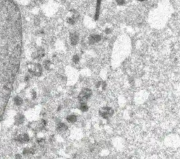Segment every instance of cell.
Masks as SVG:
<instances>
[{"mask_svg": "<svg viewBox=\"0 0 180 159\" xmlns=\"http://www.w3.org/2000/svg\"><path fill=\"white\" fill-rule=\"evenodd\" d=\"M114 113V110L112 109L111 107L109 106H104L101 108L98 111V114L99 116L105 120H108L110 118H111L113 115Z\"/></svg>", "mask_w": 180, "mask_h": 159, "instance_id": "1", "label": "cell"}, {"mask_svg": "<svg viewBox=\"0 0 180 159\" xmlns=\"http://www.w3.org/2000/svg\"><path fill=\"white\" fill-rule=\"evenodd\" d=\"M92 95V91L89 88H84L80 92V93L78 95V101L80 103L87 102V101L89 99Z\"/></svg>", "mask_w": 180, "mask_h": 159, "instance_id": "2", "label": "cell"}, {"mask_svg": "<svg viewBox=\"0 0 180 159\" xmlns=\"http://www.w3.org/2000/svg\"><path fill=\"white\" fill-rule=\"evenodd\" d=\"M30 71L33 75L39 77V76H40L42 75V67L39 64H34Z\"/></svg>", "mask_w": 180, "mask_h": 159, "instance_id": "3", "label": "cell"}, {"mask_svg": "<svg viewBox=\"0 0 180 159\" xmlns=\"http://www.w3.org/2000/svg\"><path fill=\"white\" fill-rule=\"evenodd\" d=\"M68 125L64 123H62V122L58 123L56 124V130L58 132H60V133L66 132L68 130Z\"/></svg>", "mask_w": 180, "mask_h": 159, "instance_id": "4", "label": "cell"}, {"mask_svg": "<svg viewBox=\"0 0 180 159\" xmlns=\"http://www.w3.org/2000/svg\"><path fill=\"white\" fill-rule=\"evenodd\" d=\"M101 39V37L98 35H92L89 37V42L90 44H94L97 43Z\"/></svg>", "mask_w": 180, "mask_h": 159, "instance_id": "5", "label": "cell"}, {"mask_svg": "<svg viewBox=\"0 0 180 159\" xmlns=\"http://www.w3.org/2000/svg\"><path fill=\"white\" fill-rule=\"evenodd\" d=\"M70 39H71V44L73 46L76 45L79 41V36L76 32H72L70 35Z\"/></svg>", "mask_w": 180, "mask_h": 159, "instance_id": "6", "label": "cell"}, {"mask_svg": "<svg viewBox=\"0 0 180 159\" xmlns=\"http://www.w3.org/2000/svg\"><path fill=\"white\" fill-rule=\"evenodd\" d=\"M66 121L69 123H71V124H73V123H75L77 121H78V116H76L75 114H71V115H68L66 116Z\"/></svg>", "mask_w": 180, "mask_h": 159, "instance_id": "7", "label": "cell"}, {"mask_svg": "<svg viewBox=\"0 0 180 159\" xmlns=\"http://www.w3.org/2000/svg\"><path fill=\"white\" fill-rule=\"evenodd\" d=\"M102 0H97V4H96V13H95V16H94V19L95 21H97L99 17V13H100L101 9V3Z\"/></svg>", "mask_w": 180, "mask_h": 159, "instance_id": "8", "label": "cell"}, {"mask_svg": "<svg viewBox=\"0 0 180 159\" xmlns=\"http://www.w3.org/2000/svg\"><path fill=\"white\" fill-rule=\"evenodd\" d=\"M79 109L82 112H87L89 110V106L87 104L86 102L80 103V106H79Z\"/></svg>", "mask_w": 180, "mask_h": 159, "instance_id": "9", "label": "cell"}, {"mask_svg": "<svg viewBox=\"0 0 180 159\" xmlns=\"http://www.w3.org/2000/svg\"><path fill=\"white\" fill-rule=\"evenodd\" d=\"M44 68H45L47 70H49L51 66L50 61H49V60L45 61L44 62Z\"/></svg>", "mask_w": 180, "mask_h": 159, "instance_id": "10", "label": "cell"}, {"mask_svg": "<svg viewBox=\"0 0 180 159\" xmlns=\"http://www.w3.org/2000/svg\"><path fill=\"white\" fill-rule=\"evenodd\" d=\"M73 61L75 63V64H78V62L80 61V57L78 54H75L73 56Z\"/></svg>", "mask_w": 180, "mask_h": 159, "instance_id": "11", "label": "cell"}, {"mask_svg": "<svg viewBox=\"0 0 180 159\" xmlns=\"http://www.w3.org/2000/svg\"><path fill=\"white\" fill-rule=\"evenodd\" d=\"M67 22H68L69 24H71V25H73V24H75V18H73V17H72V18H68L67 19Z\"/></svg>", "mask_w": 180, "mask_h": 159, "instance_id": "12", "label": "cell"}, {"mask_svg": "<svg viewBox=\"0 0 180 159\" xmlns=\"http://www.w3.org/2000/svg\"><path fill=\"white\" fill-rule=\"evenodd\" d=\"M118 5H123L125 3V0H115Z\"/></svg>", "mask_w": 180, "mask_h": 159, "instance_id": "13", "label": "cell"}, {"mask_svg": "<svg viewBox=\"0 0 180 159\" xmlns=\"http://www.w3.org/2000/svg\"><path fill=\"white\" fill-rule=\"evenodd\" d=\"M110 31H111V30H110V29H106V33H110Z\"/></svg>", "mask_w": 180, "mask_h": 159, "instance_id": "14", "label": "cell"}, {"mask_svg": "<svg viewBox=\"0 0 180 159\" xmlns=\"http://www.w3.org/2000/svg\"><path fill=\"white\" fill-rule=\"evenodd\" d=\"M139 1H140V2H142V1H144V0H139Z\"/></svg>", "mask_w": 180, "mask_h": 159, "instance_id": "15", "label": "cell"}]
</instances>
